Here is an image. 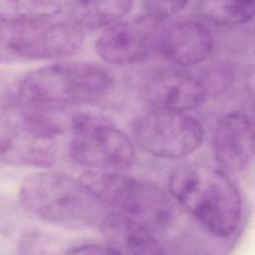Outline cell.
<instances>
[{"instance_id": "e0dca14e", "label": "cell", "mask_w": 255, "mask_h": 255, "mask_svg": "<svg viewBox=\"0 0 255 255\" xmlns=\"http://www.w3.org/2000/svg\"><path fill=\"white\" fill-rule=\"evenodd\" d=\"M190 0H145L144 9L152 21L167 20L182 11Z\"/></svg>"}, {"instance_id": "ba28073f", "label": "cell", "mask_w": 255, "mask_h": 255, "mask_svg": "<svg viewBox=\"0 0 255 255\" xmlns=\"http://www.w3.org/2000/svg\"><path fill=\"white\" fill-rule=\"evenodd\" d=\"M145 100L159 110L187 112L201 107L207 99L205 85L196 77L180 71H160L143 88Z\"/></svg>"}, {"instance_id": "8fae6325", "label": "cell", "mask_w": 255, "mask_h": 255, "mask_svg": "<svg viewBox=\"0 0 255 255\" xmlns=\"http://www.w3.org/2000/svg\"><path fill=\"white\" fill-rule=\"evenodd\" d=\"M158 48L168 61L180 66H192L209 56L213 40L201 23L181 20L172 23L160 33Z\"/></svg>"}, {"instance_id": "8992f818", "label": "cell", "mask_w": 255, "mask_h": 255, "mask_svg": "<svg viewBox=\"0 0 255 255\" xmlns=\"http://www.w3.org/2000/svg\"><path fill=\"white\" fill-rule=\"evenodd\" d=\"M57 17L0 27V62L18 59H62L83 46L84 33L75 21Z\"/></svg>"}, {"instance_id": "7c38bea8", "label": "cell", "mask_w": 255, "mask_h": 255, "mask_svg": "<svg viewBox=\"0 0 255 255\" xmlns=\"http://www.w3.org/2000/svg\"><path fill=\"white\" fill-rule=\"evenodd\" d=\"M107 244L117 254H163L166 251L153 231L134 218L111 210L99 221Z\"/></svg>"}, {"instance_id": "ac0fdd59", "label": "cell", "mask_w": 255, "mask_h": 255, "mask_svg": "<svg viewBox=\"0 0 255 255\" xmlns=\"http://www.w3.org/2000/svg\"><path fill=\"white\" fill-rule=\"evenodd\" d=\"M18 81H11L0 74V108L9 109L18 101Z\"/></svg>"}, {"instance_id": "5bb4252c", "label": "cell", "mask_w": 255, "mask_h": 255, "mask_svg": "<svg viewBox=\"0 0 255 255\" xmlns=\"http://www.w3.org/2000/svg\"><path fill=\"white\" fill-rule=\"evenodd\" d=\"M132 4L133 0H77L74 21L87 28L111 26L125 18Z\"/></svg>"}, {"instance_id": "6da1fadb", "label": "cell", "mask_w": 255, "mask_h": 255, "mask_svg": "<svg viewBox=\"0 0 255 255\" xmlns=\"http://www.w3.org/2000/svg\"><path fill=\"white\" fill-rule=\"evenodd\" d=\"M169 194L211 234L228 237L237 229L241 197L221 167L201 161L184 162L172 169Z\"/></svg>"}, {"instance_id": "277c9868", "label": "cell", "mask_w": 255, "mask_h": 255, "mask_svg": "<svg viewBox=\"0 0 255 255\" xmlns=\"http://www.w3.org/2000/svg\"><path fill=\"white\" fill-rule=\"evenodd\" d=\"M22 204L39 218L68 226L99 223L104 205L79 179L56 171L37 172L23 182Z\"/></svg>"}, {"instance_id": "7a4b0ae2", "label": "cell", "mask_w": 255, "mask_h": 255, "mask_svg": "<svg viewBox=\"0 0 255 255\" xmlns=\"http://www.w3.org/2000/svg\"><path fill=\"white\" fill-rule=\"evenodd\" d=\"M79 180L104 206L134 218L154 233L171 229L177 221L172 196L154 183L123 171L95 169L85 171Z\"/></svg>"}, {"instance_id": "52a82bcc", "label": "cell", "mask_w": 255, "mask_h": 255, "mask_svg": "<svg viewBox=\"0 0 255 255\" xmlns=\"http://www.w3.org/2000/svg\"><path fill=\"white\" fill-rule=\"evenodd\" d=\"M132 132L140 148L163 159L190 155L204 138L203 128L196 119L159 109L138 116L133 121Z\"/></svg>"}, {"instance_id": "9a60e30c", "label": "cell", "mask_w": 255, "mask_h": 255, "mask_svg": "<svg viewBox=\"0 0 255 255\" xmlns=\"http://www.w3.org/2000/svg\"><path fill=\"white\" fill-rule=\"evenodd\" d=\"M61 12L58 0H0V24H21L57 17Z\"/></svg>"}, {"instance_id": "2e32d148", "label": "cell", "mask_w": 255, "mask_h": 255, "mask_svg": "<svg viewBox=\"0 0 255 255\" xmlns=\"http://www.w3.org/2000/svg\"><path fill=\"white\" fill-rule=\"evenodd\" d=\"M200 12L208 21L222 26L242 25L252 20L254 0H201Z\"/></svg>"}, {"instance_id": "5b68a950", "label": "cell", "mask_w": 255, "mask_h": 255, "mask_svg": "<svg viewBox=\"0 0 255 255\" xmlns=\"http://www.w3.org/2000/svg\"><path fill=\"white\" fill-rule=\"evenodd\" d=\"M69 154L81 166L95 170L124 171L135 159L132 142L109 119L95 113H79L69 122Z\"/></svg>"}, {"instance_id": "9c48e42d", "label": "cell", "mask_w": 255, "mask_h": 255, "mask_svg": "<svg viewBox=\"0 0 255 255\" xmlns=\"http://www.w3.org/2000/svg\"><path fill=\"white\" fill-rule=\"evenodd\" d=\"M212 148L224 170L246 169L254 153V131L249 117L241 112L223 115L214 128Z\"/></svg>"}, {"instance_id": "30bf717a", "label": "cell", "mask_w": 255, "mask_h": 255, "mask_svg": "<svg viewBox=\"0 0 255 255\" xmlns=\"http://www.w3.org/2000/svg\"><path fill=\"white\" fill-rule=\"evenodd\" d=\"M152 42V30L146 20L117 22L106 29L96 42L100 58L112 65L124 66L142 60Z\"/></svg>"}, {"instance_id": "3957f363", "label": "cell", "mask_w": 255, "mask_h": 255, "mask_svg": "<svg viewBox=\"0 0 255 255\" xmlns=\"http://www.w3.org/2000/svg\"><path fill=\"white\" fill-rule=\"evenodd\" d=\"M107 69L91 62L71 61L39 68L19 80L18 101L46 106L92 104L112 90Z\"/></svg>"}, {"instance_id": "4fadbf2b", "label": "cell", "mask_w": 255, "mask_h": 255, "mask_svg": "<svg viewBox=\"0 0 255 255\" xmlns=\"http://www.w3.org/2000/svg\"><path fill=\"white\" fill-rule=\"evenodd\" d=\"M58 138L8 124L0 131V160L47 167L57 157Z\"/></svg>"}, {"instance_id": "d6986e66", "label": "cell", "mask_w": 255, "mask_h": 255, "mask_svg": "<svg viewBox=\"0 0 255 255\" xmlns=\"http://www.w3.org/2000/svg\"><path fill=\"white\" fill-rule=\"evenodd\" d=\"M68 254H117V252L111 248L108 244L102 245L98 243H84L67 251Z\"/></svg>"}]
</instances>
